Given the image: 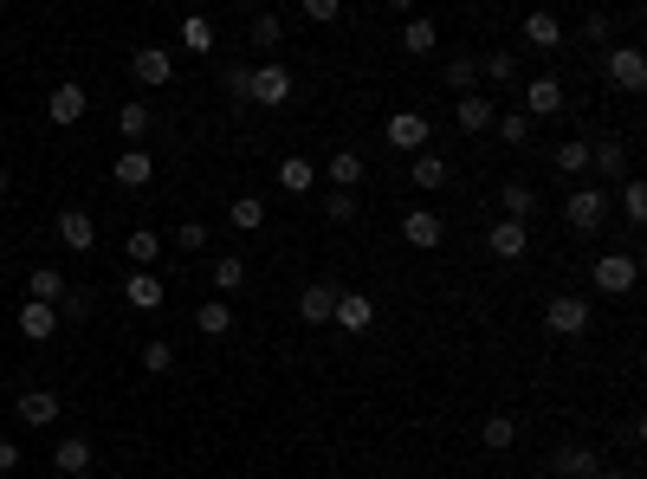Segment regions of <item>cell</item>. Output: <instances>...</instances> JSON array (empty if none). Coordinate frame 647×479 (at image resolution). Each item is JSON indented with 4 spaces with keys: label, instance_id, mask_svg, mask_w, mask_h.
I'll use <instances>...</instances> for the list:
<instances>
[{
    "label": "cell",
    "instance_id": "cell-1",
    "mask_svg": "<svg viewBox=\"0 0 647 479\" xmlns=\"http://www.w3.org/2000/svg\"><path fill=\"white\" fill-rule=\"evenodd\" d=\"M563 221H570V234L576 240H596L602 234V221H609V188H570V201H563Z\"/></svg>",
    "mask_w": 647,
    "mask_h": 479
},
{
    "label": "cell",
    "instance_id": "cell-2",
    "mask_svg": "<svg viewBox=\"0 0 647 479\" xmlns=\"http://www.w3.org/2000/svg\"><path fill=\"white\" fill-rule=\"evenodd\" d=\"M635 279H641V259L635 253H602L596 266H589V285H596V292H609V298L635 292Z\"/></svg>",
    "mask_w": 647,
    "mask_h": 479
},
{
    "label": "cell",
    "instance_id": "cell-3",
    "mask_svg": "<svg viewBox=\"0 0 647 479\" xmlns=\"http://www.w3.org/2000/svg\"><path fill=\"white\" fill-rule=\"evenodd\" d=\"M544 331H550V337H583V331H589V298L557 292V298L544 305Z\"/></svg>",
    "mask_w": 647,
    "mask_h": 479
},
{
    "label": "cell",
    "instance_id": "cell-4",
    "mask_svg": "<svg viewBox=\"0 0 647 479\" xmlns=\"http://www.w3.org/2000/svg\"><path fill=\"white\" fill-rule=\"evenodd\" d=\"M285 98H292V72H285L279 59H266V65L246 72V104H285Z\"/></svg>",
    "mask_w": 647,
    "mask_h": 479
},
{
    "label": "cell",
    "instance_id": "cell-5",
    "mask_svg": "<svg viewBox=\"0 0 647 479\" xmlns=\"http://www.w3.org/2000/svg\"><path fill=\"white\" fill-rule=\"evenodd\" d=\"M609 85L628 91V98H641V91H647V52L641 46H615L609 52Z\"/></svg>",
    "mask_w": 647,
    "mask_h": 479
},
{
    "label": "cell",
    "instance_id": "cell-6",
    "mask_svg": "<svg viewBox=\"0 0 647 479\" xmlns=\"http://www.w3.org/2000/svg\"><path fill=\"white\" fill-rule=\"evenodd\" d=\"M550 473H557V479H596L602 473V454L589 441H563L557 454H550Z\"/></svg>",
    "mask_w": 647,
    "mask_h": 479
},
{
    "label": "cell",
    "instance_id": "cell-7",
    "mask_svg": "<svg viewBox=\"0 0 647 479\" xmlns=\"http://www.w3.org/2000/svg\"><path fill=\"white\" fill-rule=\"evenodd\" d=\"M589 169H596V175H602V182H596V188H609V182H615V188H622V182H628V175H635V169H628V149H622V143H615V136H602V143H589Z\"/></svg>",
    "mask_w": 647,
    "mask_h": 479
},
{
    "label": "cell",
    "instance_id": "cell-8",
    "mask_svg": "<svg viewBox=\"0 0 647 479\" xmlns=\"http://www.w3.org/2000/svg\"><path fill=\"white\" fill-rule=\"evenodd\" d=\"M330 324H343L350 337H363L369 324H376V298H369V292H337V305H330Z\"/></svg>",
    "mask_w": 647,
    "mask_h": 479
},
{
    "label": "cell",
    "instance_id": "cell-9",
    "mask_svg": "<svg viewBox=\"0 0 647 479\" xmlns=\"http://www.w3.org/2000/svg\"><path fill=\"white\" fill-rule=\"evenodd\" d=\"M382 136H389V149L421 156V149H428V117H421V111H395L389 123H382Z\"/></svg>",
    "mask_w": 647,
    "mask_h": 479
},
{
    "label": "cell",
    "instance_id": "cell-10",
    "mask_svg": "<svg viewBox=\"0 0 647 479\" xmlns=\"http://www.w3.org/2000/svg\"><path fill=\"white\" fill-rule=\"evenodd\" d=\"M402 240H408V246H421V253H434V246L447 240V227H440V214H434V208H408V214H402Z\"/></svg>",
    "mask_w": 647,
    "mask_h": 479
},
{
    "label": "cell",
    "instance_id": "cell-11",
    "mask_svg": "<svg viewBox=\"0 0 647 479\" xmlns=\"http://www.w3.org/2000/svg\"><path fill=\"white\" fill-rule=\"evenodd\" d=\"M453 123H460L466 136H486L492 123H499V104H492V98H479V91H466V98L453 104Z\"/></svg>",
    "mask_w": 647,
    "mask_h": 479
},
{
    "label": "cell",
    "instance_id": "cell-12",
    "mask_svg": "<svg viewBox=\"0 0 647 479\" xmlns=\"http://www.w3.org/2000/svg\"><path fill=\"white\" fill-rule=\"evenodd\" d=\"M486 253H492V259H525V253H531V234H525V221H492V234H486Z\"/></svg>",
    "mask_w": 647,
    "mask_h": 479
},
{
    "label": "cell",
    "instance_id": "cell-13",
    "mask_svg": "<svg viewBox=\"0 0 647 479\" xmlns=\"http://www.w3.org/2000/svg\"><path fill=\"white\" fill-rule=\"evenodd\" d=\"M130 72H136V85H149V91H156V85H169V78H175V52L143 46V52L130 59Z\"/></svg>",
    "mask_w": 647,
    "mask_h": 479
},
{
    "label": "cell",
    "instance_id": "cell-14",
    "mask_svg": "<svg viewBox=\"0 0 647 479\" xmlns=\"http://www.w3.org/2000/svg\"><path fill=\"white\" fill-rule=\"evenodd\" d=\"M13 415H20L26 428H52V421H59V395L52 389H26L20 402H13Z\"/></svg>",
    "mask_w": 647,
    "mask_h": 479
},
{
    "label": "cell",
    "instance_id": "cell-15",
    "mask_svg": "<svg viewBox=\"0 0 647 479\" xmlns=\"http://www.w3.org/2000/svg\"><path fill=\"white\" fill-rule=\"evenodd\" d=\"M52 467H59L65 479H85L91 473V441H85V434H65V441L52 447Z\"/></svg>",
    "mask_w": 647,
    "mask_h": 479
},
{
    "label": "cell",
    "instance_id": "cell-16",
    "mask_svg": "<svg viewBox=\"0 0 647 479\" xmlns=\"http://www.w3.org/2000/svg\"><path fill=\"white\" fill-rule=\"evenodd\" d=\"M59 240L72 246V253H91V246H98V221H91L85 208H65L59 214Z\"/></svg>",
    "mask_w": 647,
    "mask_h": 479
},
{
    "label": "cell",
    "instance_id": "cell-17",
    "mask_svg": "<svg viewBox=\"0 0 647 479\" xmlns=\"http://www.w3.org/2000/svg\"><path fill=\"white\" fill-rule=\"evenodd\" d=\"M330 305H337V285L330 279L305 285V292H298V324H330Z\"/></svg>",
    "mask_w": 647,
    "mask_h": 479
},
{
    "label": "cell",
    "instance_id": "cell-18",
    "mask_svg": "<svg viewBox=\"0 0 647 479\" xmlns=\"http://www.w3.org/2000/svg\"><path fill=\"white\" fill-rule=\"evenodd\" d=\"M557 111H563V85L557 78H531L525 85V117L538 123V117H557Z\"/></svg>",
    "mask_w": 647,
    "mask_h": 479
},
{
    "label": "cell",
    "instance_id": "cell-19",
    "mask_svg": "<svg viewBox=\"0 0 647 479\" xmlns=\"http://www.w3.org/2000/svg\"><path fill=\"white\" fill-rule=\"evenodd\" d=\"M110 175H117L123 188H143L149 175H156V156H143V149H123V156L110 162Z\"/></svg>",
    "mask_w": 647,
    "mask_h": 479
},
{
    "label": "cell",
    "instance_id": "cell-20",
    "mask_svg": "<svg viewBox=\"0 0 647 479\" xmlns=\"http://www.w3.org/2000/svg\"><path fill=\"white\" fill-rule=\"evenodd\" d=\"M52 331H59V311H52V305H33V298H26V305H20V337L46 344Z\"/></svg>",
    "mask_w": 647,
    "mask_h": 479
},
{
    "label": "cell",
    "instance_id": "cell-21",
    "mask_svg": "<svg viewBox=\"0 0 647 479\" xmlns=\"http://www.w3.org/2000/svg\"><path fill=\"white\" fill-rule=\"evenodd\" d=\"M26 298H33V305H59V298H65V272H59V266H33Z\"/></svg>",
    "mask_w": 647,
    "mask_h": 479
},
{
    "label": "cell",
    "instance_id": "cell-22",
    "mask_svg": "<svg viewBox=\"0 0 647 479\" xmlns=\"http://www.w3.org/2000/svg\"><path fill=\"white\" fill-rule=\"evenodd\" d=\"M123 298H130L136 311H162V279L156 272H130V279H123Z\"/></svg>",
    "mask_w": 647,
    "mask_h": 479
},
{
    "label": "cell",
    "instance_id": "cell-23",
    "mask_svg": "<svg viewBox=\"0 0 647 479\" xmlns=\"http://www.w3.org/2000/svg\"><path fill=\"white\" fill-rule=\"evenodd\" d=\"M46 111H52V123H78V117L91 111L85 85H59V91H52V104H46Z\"/></svg>",
    "mask_w": 647,
    "mask_h": 479
},
{
    "label": "cell",
    "instance_id": "cell-24",
    "mask_svg": "<svg viewBox=\"0 0 647 479\" xmlns=\"http://www.w3.org/2000/svg\"><path fill=\"white\" fill-rule=\"evenodd\" d=\"M195 331H201V337H227V331H233V305H227V298L195 305Z\"/></svg>",
    "mask_w": 647,
    "mask_h": 479
},
{
    "label": "cell",
    "instance_id": "cell-25",
    "mask_svg": "<svg viewBox=\"0 0 647 479\" xmlns=\"http://www.w3.org/2000/svg\"><path fill=\"white\" fill-rule=\"evenodd\" d=\"M499 221H531V208H538V195H531V182H505L499 188Z\"/></svg>",
    "mask_w": 647,
    "mask_h": 479
},
{
    "label": "cell",
    "instance_id": "cell-26",
    "mask_svg": "<svg viewBox=\"0 0 647 479\" xmlns=\"http://www.w3.org/2000/svg\"><path fill=\"white\" fill-rule=\"evenodd\" d=\"M525 39L538 52H557L563 46V26H557V13H525Z\"/></svg>",
    "mask_w": 647,
    "mask_h": 479
},
{
    "label": "cell",
    "instance_id": "cell-27",
    "mask_svg": "<svg viewBox=\"0 0 647 479\" xmlns=\"http://www.w3.org/2000/svg\"><path fill=\"white\" fill-rule=\"evenodd\" d=\"M434 46H440V26L421 20V13H408L402 20V52H434Z\"/></svg>",
    "mask_w": 647,
    "mask_h": 479
},
{
    "label": "cell",
    "instance_id": "cell-28",
    "mask_svg": "<svg viewBox=\"0 0 647 479\" xmlns=\"http://www.w3.org/2000/svg\"><path fill=\"white\" fill-rule=\"evenodd\" d=\"M330 188H343V195H356V182H363V156L356 149H343V156H330Z\"/></svg>",
    "mask_w": 647,
    "mask_h": 479
},
{
    "label": "cell",
    "instance_id": "cell-29",
    "mask_svg": "<svg viewBox=\"0 0 647 479\" xmlns=\"http://www.w3.org/2000/svg\"><path fill=\"white\" fill-rule=\"evenodd\" d=\"M246 39H253L259 52H272L285 39V13H253V20H246Z\"/></svg>",
    "mask_w": 647,
    "mask_h": 479
},
{
    "label": "cell",
    "instance_id": "cell-30",
    "mask_svg": "<svg viewBox=\"0 0 647 479\" xmlns=\"http://www.w3.org/2000/svg\"><path fill=\"white\" fill-rule=\"evenodd\" d=\"M622 221L635 227V234L647 227V182H641V175H628V182H622Z\"/></svg>",
    "mask_w": 647,
    "mask_h": 479
},
{
    "label": "cell",
    "instance_id": "cell-31",
    "mask_svg": "<svg viewBox=\"0 0 647 479\" xmlns=\"http://www.w3.org/2000/svg\"><path fill=\"white\" fill-rule=\"evenodd\" d=\"M279 188H292V195H311V188H318V169H311L305 156H285V162H279Z\"/></svg>",
    "mask_w": 647,
    "mask_h": 479
},
{
    "label": "cell",
    "instance_id": "cell-32",
    "mask_svg": "<svg viewBox=\"0 0 647 479\" xmlns=\"http://www.w3.org/2000/svg\"><path fill=\"white\" fill-rule=\"evenodd\" d=\"M550 169H557V175H583V169H589V143H583V136H570V143H557V156H550Z\"/></svg>",
    "mask_w": 647,
    "mask_h": 479
},
{
    "label": "cell",
    "instance_id": "cell-33",
    "mask_svg": "<svg viewBox=\"0 0 647 479\" xmlns=\"http://www.w3.org/2000/svg\"><path fill=\"white\" fill-rule=\"evenodd\" d=\"M447 91H460V98H466V91H479V59L453 52V59H447Z\"/></svg>",
    "mask_w": 647,
    "mask_h": 479
},
{
    "label": "cell",
    "instance_id": "cell-34",
    "mask_svg": "<svg viewBox=\"0 0 647 479\" xmlns=\"http://www.w3.org/2000/svg\"><path fill=\"white\" fill-rule=\"evenodd\" d=\"M479 78H492V85H518V52H486V59H479Z\"/></svg>",
    "mask_w": 647,
    "mask_h": 479
},
{
    "label": "cell",
    "instance_id": "cell-35",
    "mask_svg": "<svg viewBox=\"0 0 647 479\" xmlns=\"http://www.w3.org/2000/svg\"><path fill=\"white\" fill-rule=\"evenodd\" d=\"M479 441H486L492 454H505V447L518 441V421H512V415H486V428H479Z\"/></svg>",
    "mask_w": 647,
    "mask_h": 479
},
{
    "label": "cell",
    "instance_id": "cell-36",
    "mask_svg": "<svg viewBox=\"0 0 647 479\" xmlns=\"http://www.w3.org/2000/svg\"><path fill=\"white\" fill-rule=\"evenodd\" d=\"M227 221L240 227V234H253V227L266 221V201H259V195H240V201H233V208H227Z\"/></svg>",
    "mask_w": 647,
    "mask_h": 479
},
{
    "label": "cell",
    "instance_id": "cell-37",
    "mask_svg": "<svg viewBox=\"0 0 647 479\" xmlns=\"http://www.w3.org/2000/svg\"><path fill=\"white\" fill-rule=\"evenodd\" d=\"M52 311H59V324H85V318H91V292H78V285H65V298H59V305H52Z\"/></svg>",
    "mask_w": 647,
    "mask_h": 479
},
{
    "label": "cell",
    "instance_id": "cell-38",
    "mask_svg": "<svg viewBox=\"0 0 647 479\" xmlns=\"http://www.w3.org/2000/svg\"><path fill=\"white\" fill-rule=\"evenodd\" d=\"M182 46H188V52H214V20L188 13V20H182Z\"/></svg>",
    "mask_w": 647,
    "mask_h": 479
},
{
    "label": "cell",
    "instance_id": "cell-39",
    "mask_svg": "<svg viewBox=\"0 0 647 479\" xmlns=\"http://www.w3.org/2000/svg\"><path fill=\"white\" fill-rule=\"evenodd\" d=\"M123 253H130V259H136V272H149V259H156V253H162V240H156V234H149V227H136V234H130V240H123Z\"/></svg>",
    "mask_w": 647,
    "mask_h": 479
},
{
    "label": "cell",
    "instance_id": "cell-40",
    "mask_svg": "<svg viewBox=\"0 0 647 479\" xmlns=\"http://www.w3.org/2000/svg\"><path fill=\"white\" fill-rule=\"evenodd\" d=\"M492 130H499L512 149H525V143H531V117H525V111H499V123H492Z\"/></svg>",
    "mask_w": 647,
    "mask_h": 479
},
{
    "label": "cell",
    "instance_id": "cell-41",
    "mask_svg": "<svg viewBox=\"0 0 647 479\" xmlns=\"http://www.w3.org/2000/svg\"><path fill=\"white\" fill-rule=\"evenodd\" d=\"M208 240H214V227H208V221H182V227H175V246H182V253H201Z\"/></svg>",
    "mask_w": 647,
    "mask_h": 479
},
{
    "label": "cell",
    "instance_id": "cell-42",
    "mask_svg": "<svg viewBox=\"0 0 647 479\" xmlns=\"http://www.w3.org/2000/svg\"><path fill=\"white\" fill-rule=\"evenodd\" d=\"M447 182V156H415V188H440Z\"/></svg>",
    "mask_w": 647,
    "mask_h": 479
},
{
    "label": "cell",
    "instance_id": "cell-43",
    "mask_svg": "<svg viewBox=\"0 0 647 479\" xmlns=\"http://www.w3.org/2000/svg\"><path fill=\"white\" fill-rule=\"evenodd\" d=\"M214 285L220 292H240L246 285V259H214Z\"/></svg>",
    "mask_w": 647,
    "mask_h": 479
},
{
    "label": "cell",
    "instance_id": "cell-44",
    "mask_svg": "<svg viewBox=\"0 0 647 479\" xmlns=\"http://www.w3.org/2000/svg\"><path fill=\"white\" fill-rule=\"evenodd\" d=\"M324 221H356V195H343V188H330V195H324Z\"/></svg>",
    "mask_w": 647,
    "mask_h": 479
},
{
    "label": "cell",
    "instance_id": "cell-45",
    "mask_svg": "<svg viewBox=\"0 0 647 479\" xmlns=\"http://www.w3.org/2000/svg\"><path fill=\"white\" fill-rule=\"evenodd\" d=\"M143 369H149V376H169V369H175V350L162 344V337H156V344H143Z\"/></svg>",
    "mask_w": 647,
    "mask_h": 479
},
{
    "label": "cell",
    "instance_id": "cell-46",
    "mask_svg": "<svg viewBox=\"0 0 647 479\" xmlns=\"http://www.w3.org/2000/svg\"><path fill=\"white\" fill-rule=\"evenodd\" d=\"M117 130L123 136H143L149 130V104H123V111H117Z\"/></svg>",
    "mask_w": 647,
    "mask_h": 479
},
{
    "label": "cell",
    "instance_id": "cell-47",
    "mask_svg": "<svg viewBox=\"0 0 647 479\" xmlns=\"http://www.w3.org/2000/svg\"><path fill=\"white\" fill-rule=\"evenodd\" d=\"M305 20L330 26V20H343V7H337V0H305Z\"/></svg>",
    "mask_w": 647,
    "mask_h": 479
},
{
    "label": "cell",
    "instance_id": "cell-48",
    "mask_svg": "<svg viewBox=\"0 0 647 479\" xmlns=\"http://www.w3.org/2000/svg\"><path fill=\"white\" fill-rule=\"evenodd\" d=\"M583 39L602 46V39H609V13H583Z\"/></svg>",
    "mask_w": 647,
    "mask_h": 479
},
{
    "label": "cell",
    "instance_id": "cell-49",
    "mask_svg": "<svg viewBox=\"0 0 647 479\" xmlns=\"http://www.w3.org/2000/svg\"><path fill=\"white\" fill-rule=\"evenodd\" d=\"M227 91H233V98L246 104V65H227Z\"/></svg>",
    "mask_w": 647,
    "mask_h": 479
},
{
    "label": "cell",
    "instance_id": "cell-50",
    "mask_svg": "<svg viewBox=\"0 0 647 479\" xmlns=\"http://www.w3.org/2000/svg\"><path fill=\"white\" fill-rule=\"evenodd\" d=\"M13 467H20V447H13V441H0V479H7Z\"/></svg>",
    "mask_w": 647,
    "mask_h": 479
},
{
    "label": "cell",
    "instance_id": "cell-51",
    "mask_svg": "<svg viewBox=\"0 0 647 479\" xmlns=\"http://www.w3.org/2000/svg\"><path fill=\"white\" fill-rule=\"evenodd\" d=\"M596 479H635V473H622V467H602Z\"/></svg>",
    "mask_w": 647,
    "mask_h": 479
},
{
    "label": "cell",
    "instance_id": "cell-52",
    "mask_svg": "<svg viewBox=\"0 0 647 479\" xmlns=\"http://www.w3.org/2000/svg\"><path fill=\"white\" fill-rule=\"evenodd\" d=\"M0 195H7V169H0Z\"/></svg>",
    "mask_w": 647,
    "mask_h": 479
}]
</instances>
